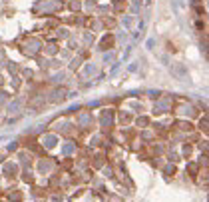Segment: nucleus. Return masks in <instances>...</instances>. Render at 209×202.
I'll use <instances>...</instances> for the list:
<instances>
[{"label":"nucleus","instance_id":"obj_1","mask_svg":"<svg viewBox=\"0 0 209 202\" xmlns=\"http://www.w3.org/2000/svg\"><path fill=\"white\" fill-rule=\"evenodd\" d=\"M175 72L179 74L181 78H185V76H187V70H185V68H183V66H175Z\"/></svg>","mask_w":209,"mask_h":202},{"label":"nucleus","instance_id":"obj_2","mask_svg":"<svg viewBox=\"0 0 209 202\" xmlns=\"http://www.w3.org/2000/svg\"><path fill=\"white\" fill-rule=\"evenodd\" d=\"M20 104H22L20 100H16L14 104H10V112H12V110H18V108H20Z\"/></svg>","mask_w":209,"mask_h":202}]
</instances>
